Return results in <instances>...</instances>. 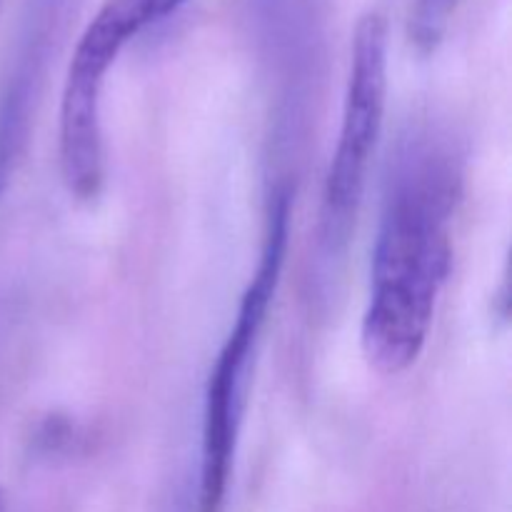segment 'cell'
<instances>
[{
	"instance_id": "obj_1",
	"label": "cell",
	"mask_w": 512,
	"mask_h": 512,
	"mask_svg": "<svg viewBox=\"0 0 512 512\" xmlns=\"http://www.w3.org/2000/svg\"><path fill=\"white\" fill-rule=\"evenodd\" d=\"M460 193L463 163L455 140L440 125H410L390 158L360 333L375 373H405L425 350L453 268Z\"/></svg>"
},
{
	"instance_id": "obj_2",
	"label": "cell",
	"mask_w": 512,
	"mask_h": 512,
	"mask_svg": "<svg viewBox=\"0 0 512 512\" xmlns=\"http://www.w3.org/2000/svg\"><path fill=\"white\" fill-rule=\"evenodd\" d=\"M290 240V190H275L265 223L258 268L240 298L235 323L210 370L203 400V435H200L198 512H223L233 475L235 450L248 405L250 368L270 303L283 275Z\"/></svg>"
},
{
	"instance_id": "obj_3",
	"label": "cell",
	"mask_w": 512,
	"mask_h": 512,
	"mask_svg": "<svg viewBox=\"0 0 512 512\" xmlns=\"http://www.w3.org/2000/svg\"><path fill=\"white\" fill-rule=\"evenodd\" d=\"M388 103V23L368 10L355 23L338 143L330 158L320 205L323 260H338L355 228L368 170L378 148Z\"/></svg>"
},
{
	"instance_id": "obj_4",
	"label": "cell",
	"mask_w": 512,
	"mask_h": 512,
	"mask_svg": "<svg viewBox=\"0 0 512 512\" xmlns=\"http://www.w3.org/2000/svg\"><path fill=\"white\" fill-rule=\"evenodd\" d=\"M185 3L188 0H105L93 15V23L125 48V43L138 38L143 30L153 28L160 20L170 18Z\"/></svg>"
},
{
	"instance_id": "obj_5",
	"label": "cell",
	"mask_w": 512,
	"mask_h": 512,
	"mask_svg": "<svg viewBox=\"0 0 512 512\" xmlns=\"http://www.w3.org/2000/svg\"><path fill=\"white\" fill-rule=\"evenodd\" d=\"M465 0H415L410 8L408 38L420 55H433L443 45Z\"/></svg>"
},
{
	"instance_id": "obj_6",
	"label": "cell",
	"mask_w": 512,
	"mask_h": 512,
	"mask_svg": "<svg viewBox=\"0 0 512 512\" xmlns=\"http://www.w3.org/2000/svg\"><path fill=\"white\" fill-rule=\"evenodd\" d=\"M0 512H8V495L3 488H0Z\"/></svg>"
},
{
	"instance_id": "obj_7",
	"label": "cell",
	"mask_w": 512,
	"mask_h": 512,
	"mask_svg": "<svg viewBox=\"0 0 512 512\" xmlns=\"http://www.w3.org/2000/svg\"><path fill=\"white\" fill-rule=\"evenodd\" d=\"M3 318H5V313H3V305H0V330H3Z\"/></svg>"
},
{
	"instance_id": "obj_8",
	"label": "cell",
	"mask_w": 512,
	"mask_h": 512,
	"mask_svg": "<svg viewBox=\"0 0 512 512\" xmlns=\"http://www.w3.org/2000/svg\"><path fill=\"white\" fill-rule=\"evenodd\" d=\"M3 8H5V0H0V13H3Z\"/></svg>"
}]
</instances>
